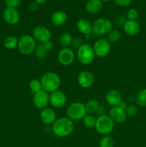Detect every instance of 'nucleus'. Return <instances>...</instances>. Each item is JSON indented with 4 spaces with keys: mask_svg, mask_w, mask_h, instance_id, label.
<instances>
[{
    "mask_svg": "<svg viewBox=\"0 0 146 147\" xmlns=\"http://www.w3.org/2000/svg\"><path fill=\"white\" fill-rule=\"evenodd\" d=\"M74 125L73 121L68 117H60L56 119L52 126V131L54 136L64 138L70 136L73 132Z\"/></svg>",
    "mask_w": 146,
    "mask_h": 147,
    "instance_id": "1",
    "label": "nucleus"
},
{
    "mask_svg": "<svg viewBox=\"0 0 146 147\" xmlns=\"http://www.w3.org/2000/svg\"><path fill=\"white\" fill-rule=\"evenodd\" d=\"M40 81H41L42 89L48 93H51L59 90V88L61 85L60 76L56 73L52 71L47 72L43 74L40 79Z\"/></svg>",
    "mask_w": 146,
    "mask_h": 147,
    "instance_id": "2",
    "label": "nucleus"
},
{
    "mask_svg": "<svg viewBox=\"0 0 146 147\" xmlns=\"http://www.w3.org/2000/svg\"><path fill=\"white\" fill-rule=\"evenodd\" d=\"M76 57L79 63L83 65H90L94 60L95 54L92 46L88 44H81L76 53Z\"/></svg>",
    "mask_w": 146,
    "mask_h": 147,
    "instance_id": "3",
    "label": "nucleus"
},
{
    "mask_svg": "<svg viewBox=\"0 0 146 147\" xmlns=\"http://www.w3.org/2000/svg\"><path fill=\"white\" fill-rule=\"evenodd\" d=\"M36 46L37 41L32 35L23 34L19 38L17 48L19 53L24 55H29L34 53Z\"/></svg>",
    "mask_w": 146,
    "mask_h": 147,
    "instance_id": "4",
    "label": "nucleus"
},
{
    "mask_svg": "<svg viewBox=\"0 0 146 147\" xmlns=\"http://www.w3.org/2000/svg\"><path fill=\"white\" fill-rule=\"evenodd\" d=\"M94 129L100 134L109 135L115 129V123L108 115H101L96 120Z\"/></svg>",
    "mask_w": 146,
    "mask_h": 147,
    "instance_id": "5",
    "label": "nucleus"
},
{
    "mask_svg": "<svg viewBox=\"0 0 146 147\" xmlns=\"http://www.w3.org/2000/svg\"><path fill=\"white\" fill-rule=\"evenodd\" d=\"M67 115L72 121H78L83 119L87 115L85 106L82 102H74L68 106L67 109Z\"/></svg>",
    "mask_w": 146,
    "mask_h": 147,
    "instance_id": "6",
    "label": "nucleus"
},
{
    "mask_svg": "<svg viewBox=\"0 0 146 147\" xmlns=\"http://www.w3.org/2000/svg\"><path fill=\"white\" fill-rule=\"evenodd\" d=\"M113 30V23L109 19L101 17L92 22V32L97 35L107 34Z\"/></svg>",
    "mask_w": 146,
    "mask_h": 147,
    "instance_id": "7",
    "label": "nucleus"
},
{
    "mask_svg": "<svg viewBox=\"0 0 146 147\" xmlns=\"http://www.w3.org/2000/svg\"><path fill=\"white\" fill-rule=\"evenodd\" d=\"M92 48L95 56L98 57H104L110 53L111 43L107 39L100 38L94 42Z\"/></svg>",
    "mask_w": 146,
    "mask_h": 147,
    "instance_id": "8",
    "label": "nucleus"
},
{
    "mask_svg": "<svg viewBox=\"0 0 146 147\" xmlns=\"http://www.w3.org/2000/svg\"><path fill=\"white\" fill-rule=\"evenodd\" d=\"M32 36L36 41L43 44L45 42L51 40L52 34L50 30L47 27L39 25L34 27L33 30Z\"/></svg>",
    "mask_w": 146,
    "mask_h": 147,
    "instance_id": "9",
    "label": "nucleus"
},
{
    "mask_svg": "<svg viewBox=\"0 0 146 147\" xmlns=\"http://www.w3.org/2000/svg\"><path fill=\"white\" fill-rule=\"evenodd\" d=\"M75 54L70 47L62 48L57 55L58 62L63 66H69L72 65L75 59Z\"/></svg>",
    "mask_w": 146,
    "mask_h": 147,
    "instance_id": "10",
    "label": "nucleus"
},
{
    "mask_svg": "<svg viewBox=\"0 0 146 147\" xmlns=\"http://www.w3.org/2000/svg\"><path fill=\"white\" fill-rule=\"evenodd\" d=\"M67 96L62 90H57L50 93V103L55 109H61L67 103Z\"/></svg>",
    "mask_w": 146,
    "mask_h": 147,
    "instance_id": "11",
    "label": "nucleus"
},
{
    "mask_svg": "<svg viewBox=\"0 0 146 147\" xmlns=\"http://www.w3.org/2000/svg\"><path fill=\"white\" fill-rule=\"evenodd\" d=\"M33 103L35 107L40 110L46 109L50 103V93L44 90L35 93L33 97Z\"/></svg>",
    "mask_w": 146,
    "mask_h": 147,
    "instance_id": "12",
    "label": "nucleus"
},
{
    "mask_svg": "<svg viewBox=\"0 0 146 147\" xmlns=\"http://www.w3.org/2000/svg\"><path fill=\"white\" fill-rule=\"evenodd\" d=\"M94 82V78L92 73L88 70H83L77 76V83L79 86L84 89L91 88Z\"/></svg>",
    "mask_w": 146,
    "mask_h": 147,
    "instance_id": "13",
    "label": "nucleus"
},
{
    "mask_svg": "<svg viewBox=\"0 0 146 147\" xmlns=\"http://www.w3.org/2000/svg\"><path fill=\"white\" fill-rule=\"evenodd\" d=\"M3 18L7 24L14 25L19 21V13L17 9L6 7L3 11Z\"/></svg>",
    "mask_w": 146,
    "mask_h": 147,
    "instance_id": "14",
    "label": "nucleus"
},
{
    "mask_svg": "<svg viewBox=\"0 0 146 147\" xmlns=\"http://www.w3.org/2000/svg\"><path fill=\"white\" fill-rule=\"evenodd\" d=\"M109 116L110 119L114 121V123H123L127 120V114L125 113V111L122 109L119 106H115L111 107V109L109 111Z\"/></svg>",
    "mask_w": 146,
    "mask_h": 147,
    "instance_id": "15",
    "label": "nucleus"
},
{
    "mask_svg": "<svg viewBox=\"0 0 146 147\" xmlns=\"http://www.w3.org/2000/svg\"><path fill=\"white\" fill-rule=\"evenodd\" d=\"M105 100L111 107L118 106L123 100L121 93L117 89H111L106 93Z\"/></svg>",
    "mask_w": 146,
    "mask_h": 147,
    "instance_id": "16",
    "label": "nucleus"
},
{
    "mask_svg": "<svg viewBox=\"0 0 146 147\" xmlns=\"http://www.w3.org/2000/svg\"><path fill=\"white\" fill-rule=\"evenodd\" d=\"M40 118L41 121L44 124L52 125L57 119V115H56L55 111L52 109L47 107L41 110Z\"/></svg>",
    "mask_w": 146,
    "mask_h": 147,
    "instance_id": "17",
    "label": "nucleus"
},
{
    "mask_svg": "<svg viewBox=\"0 0 146 147\" xmlns=\"http://www.w3.org/2000/svg\"><path fill=\"white\" fill-rule=\"evenodd\" d=\"M123 30L127 35L134 37L140 33V25L136 20H127L123 24Z\"/></svg>",
    "mask_w": 146,
    "mask_h": 147,
    "instance_id": "18",
    "label": "nucleus"
},
{
    "mask_svg": "<svg viewBox=\"0 0 146 147\" xmlns=\"http://www.w3.org/2000/svg\"><path fill=\"white\" fill-rule=\"evenodd\" d=\"M67 14L65 11L58 10L55 12L53 13L51 16V22L53 25L56 27H60L62 26L67 22Z\"/></svg>",
    "mask_w": 146,
    "mask_h": 147,
    "instance_id": "19",
    "label": "nucleus"
},
{
    "mask_svg": "<svg viewBox=\"0 0 146 147\" xmlns=\"http://www.w3.org/2000/svg\"><path fill=\"white\" fill-rule=\"evenodd\" d=\"M77 29L84 35H90L92 32V23L87 19H80L77 22Z\"/></svg>",
    "mask_w": 146,
    "mask_h": 147,
    "instance_id": "20",
    "label": "nucleus"
},
{
    "mask_svg": "<svg viewBox=\"0 0 146 147\" xmlns=\"http://www.w3.org/2000/svg\"><path fill=\"white\" fill-rule=\"evenodd\" d=\"M102 6L100 0H88L85 4V9L90 14H97L102 9Z\"/></svg>",
    "mask_w": 146,
    "mask_h": 147,
    "instance_id": "21",
    "label": "nucleus"
},
{
    "mask_svg": "<svg viewBox=\"0 0 146 147\" xmlns=\"http://www.w3.org/2000/svg\"><path fill=\"white\" fill-rule=\"evenodd\" d=\"M73 37L71 34L68 32L63 33L59 37V44L61 46L62 48H67L70 47V46L72 44Z\"/></svg>",
    "mask_w": 146,
    "mask_h": 147,
    "instance_id": "22",
    "label": "nucleus"
},
{
    "mask_svg": "<svg viewBox=\"0 0 146 147\" xmlns=\"http://www.w3.org/2000/svg\"><path fill=\"white\" fill-rule=\"evenodd\" d=\"M84 106H85L87 113L92 114L97 111L99 107H100V104H99L98 100H97L96 99H90L86 102Z\"/></svg>",
    "mask_w": 146,
    "mask_h": 147,
    "instance_id": "23",
    "label": "nucleus"
},
{
    "mask_svg": "<svg viewBox=\"0 0 146 147\" xmlns=\"http://www.w3.org/2000/svg\"><path fill=\"white\" fill-rule=\"evenodd\" d=\"M18 40L16 36L9 35L7 36L4 40V46L7 50H14L18 45Z\"/></svg>",
    "mask_w": 146,
    "mask_h": 147,
    "instance_id": "24",
    "label": "nucleus"
},
{
    "mask_svg": "<svg viewBox=\"0 0 146 147\" xmlns=\"http://www.w3.org/2000/svg\"><path fill=\"white\" fill-rule=\"evenodd\" d=\"M48 52L49 51L45 48L44 45L41 44V43H39L38 45H37L35 49H34V53L36 57L38 59H40V60H44L48 55Z\"/></svg>",
    "mask_w": 146,
    "mask_h": 147,
    "instance_id": "25",
    "label": "nucleus"
},
{
    "mask_svg": "<svg viewBox=\"0 0 146 147\" xmlns=\"http://www.w3.org/2000/svg\"><path fill=\"white\" fill-rule=\"evenodd\" d=\"M136 104L139 107H146V88H143L137 93L135 98Z\"/></svg>",
    "mask_w": 146,
    "mask_h": 147,
    "instance_id": "26",
    "label": "nucleus"
},
{
    "mask_svg": "<svg viewBox=\"0 0 146 147\" xmlns=\"http://www.w3.org/2000/svg\"><path fill=\"white\" fill-rule=\"evenodd\" d=\"M115 140L110 135H104L99 142V147H114Z\"/></svg>",
    "mask_w": 146,
    "mask_h": 147,
    "instance_id": "27",
    "label": "nucleus"
},
{
    "mask_svg": "<svg viewBox=\"0 0 146 147\" xmlns=\"http://www.w3.org/2000/svg\"><path fill=\"white\" fill-rule=\"evenodd\" d=\"M29 88L31 93H33L34 94L43 90L41 81H40V80H38L37 78L32 79V80H30L29 83Z\"/></svg>",
    "mask_w": 146,
    "mask_h": 147,
    "instance_id": "28",
    "label": "nucleus"
},
{
    "mask_svg": "<svg viewBox=\"0 0 146 147\" xmlns=\"http://www.w3.org/2000/svg\"><path fill=\"white\" fill-rule=\"evenodd\" d=\"M121 38V32L117 30H112L107 34V40L110 43H115L118 42Z\"/></svg>",
    "mask_w": 146,
    "mask_h": 147,
    "instance_id": "29",
    "label": "nucleus"
},
{
    "mask_svg": "<svg viewBox=\"0 0 146 147\" xmlns=\"http://www.w3.org/2000/svg\"><path fill=\"white\" fill-rule=\"evenodd\" d=\"M83 123L86 127L89 128V129H92L94 128L96 123V119L91 114H87L84 118H83Z\"/></svg>",
    "mask_w": 146,
    "mask_h": 147,
    "instance_id": "30",
    "label": "nucleus"
},
{
    "mask_svg": "<svg viewBox=\"0 0 146 147\" xmlns=\"http://www.w3.org/2000/svg\"><path fill=\"white\" fill-rule=\"evenodd\" d=\"M137 112H138V106L137 104H134V103H130L127 105V109H125L126 114L130 117L135 116L137 114Z\"/></svg>",
    "mask_w": 146,
    "mask_h": 147,
    "instance_id": "31",
    "label": "nucleus"
},
{
    "mask_svg": "<svg viewBox=\"0 0 146 147\" xmlns=\"http://www.w3.org/2000/svg\"><path fill=\"white\" fill-rule=\"evenodd\" d=\"M139 17L138 11L136 9H130L127 12V18L128 20H136Z\"/></svg>",
    "mask_w": 146,
    "mask_h": 147,
    "instance_id": "32",
    "label": "nucleus"
},
{
    "mask_svg": "<svg viewBox=\"0 0 146 147\" xmlns=\"http://www.w3.org/2000/svg\"><path fill=\"white\" fill-rule=\"evenodd\" d=\"M5 4L7 7L17 9L21 4V0H5Z\"/></svg>",
    "mask_w": 146,
    "mask_h": 147,
    "instance_id": "33",
    "label": "nucleus"
},
{
    "mask_svg": "<svg viewBox=\"0 0 146 147\" xmlns=\"http://www.w3.org/2000/svg\"><path fill=\"white\" fill-rule=\"evenodd\" d=\"M113 2L119 7H126L131 4L132 0H113Z\"/></svg>",
    "mask_w": 146,
    "mask_h": 147,
    "instance_id": "34",
    "label": "nucleus"
},
{
    "mask_svg": "<svg viewBox=\"0 0 146 147\" xmlns=\"http://www.w3.org/2000/svg\"><path fill=\"white\" fill-rule=\"evenodd\" d=\"M43 45H44V46L45 47V48L47 49L48 51L51 50L53 48V46H54V44H53V42H52L51 40H48V41L44 42L43 43Z\"/></svg>",
    "mask_w": 146,
    "mask_h": 147,
    "instance_id": "35",
    "label": "nucleus"
},
{
    "mask_svg": "<svg viewBox=\"0 0 146 147\" xmlns=\"http://www.w3.org/2000/svg\"><path fill=\"white\" fill-rule=\"evenodd\" d=\"M38 6L39 4H37L36 2H32L29 5V9L31 10V11H36V10H37V9H38Z\"/></svg>",
    "mask_w": 146,
    "mask_h": 147,
    "instance_id": "36",
    "label": "nucleus"
},
{
    "mask_svg": "<svg viewBox=\"0 0 146 147\" xmlns=\"http://www.w3.org/2000/svg\"><path fill=\"white\" fill-rule=\"evenodd\" d=\"M127 105L128 104H127L125 101H123V100H122V102L120 103V104H119L118 106L120 108H121L122 109H123L124 111H125V109H127Z\"/></svg>",
    "mask_w": 146,
    "mask_h": 147,
    "instance_id": "37",
    "label": "nucleus"
},
{
    "mask_svg": "<svg viewBox=\"0 0 146 147\" xmlns=\"http://www.w3.org/2000/svg\"><path fill=\"white\" fill-rule=\"evenodd\" d=\"M34 2H36L37 4H38L39 5L40 4H43L47 1V0H34Z\"/></svg>",
    "mask_w": 146,
    "mask_h": 147,
    "instance_id": "38",
    "label": "nucleus"
},
{
    "mask_svg": "<svg viewBox=\"0 0 146 147\" xmlns=\"http://www.w3.org/2000/svg\"><path fill=\"white\" fill-rule=\"evenodd\" d=\"M100 1H102V2H107V1H110V0H100Z\"/></svg>",
    "mask_w": 146,
    "mask_h": 147,
    "instance_id": "39",
    "label": "nucleus"
},
{
    "mask_svg": "<svg viewBox=\"0 0 146 147\" xmlns=\"http://www.w3.org/2000/svg\"><path fill=\"white\" fill-rule=\"evenodd\" d=\"M80 1H82V0H80Z\"/></svg>",
    "mask_w": 146,
    "mask_h": 147,
    "instance_id": "40",
    "label": "nucleus"
}]
</instances>
